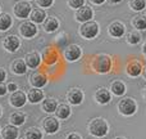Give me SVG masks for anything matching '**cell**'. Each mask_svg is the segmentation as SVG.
<instances>
[{
    "mask_svg": "<svg viewBox=\"0 0 146 139\" xmlns=\"http://www.w3.org/2000/svg\"><path fill=\"white\" fill-rule=\"evenodd\" d=\"M88 128V132L91 133L92 135L98 138H103L108 134L109 132V125L108 122L105 121L104 119L101 117H96V119H92L87 125Z\"/></svg>",
    "mask_w": 146,
    "mask_h": 139,
    "instance_id": "cell-1",
    "label": "cell"
},
{
    "mask_svg": "<svg viewBox=\"0 0 146 139\" xmlns=\"http://www.w3.org/2000/svg\"><path fill=\"white\" fill-rule=\"evenodd\" d=\"M92 70L99 73H108L111 70V58L108 54H99L92 59Z\"/></svg>",
    "mask_w": 146,
    "mask_h": 139,
    "instance_id": "cell-2",
    "label": "cell"
},
{
    "mask_svg": "<svg viewBox=\"0 0 146 139\" xmlns=\"http://www.w3.org/2000/svg\"><path fill=\"white\" fill-rule=\"evenodd\" d=\"M100 32V27H99V23L95 21H88V22L82 23V26L80 27V34L82 38L85 39H95L96 36Z\"/></svg>",
    "mask_w": 146,
    "mask_h": 139,
    "instance_id": "cell-3",
    "label": "cell"
},
{
    "mask_svg": "<svg viewBox=\"0 0 146 139\" xmlns=\"http://www.w3.org/2000/svg\"><path fill=\"white\" fill-rule=\"evenodd\" d=\"M118 111L119 113H122L123 116H132L135 112L137 111V103L133 98H123L122 101H119L118 103Z\"/></svg>",
    "mask_w": 146,
    "mask_h": 139,
    "instance_id": "cell-4",
    "label": "cell"
},
{
    "mask_svg": "<svg viewBox=\"0 0 146 139\" xmlns=\"http://www.w3.org/2000/svg\"><path fill=\"white\" fill-rule=\"evenodd\" d=\"M31 4L27 1V0H21V1H17L13 7V12L17 15V18H27L28 15L31 14L32 9H31Z\"/></svg>",
    "mask_w": 146,
    "mask_h": 139,
    "instance_id": "cell-5",
    "label": "cell"
},
{
    "mask_svg": "<svg viewBox=\"0 0 146 139\" xmlns=\"http://www.w3.org/2000/svg\"><path fill=\"white\" fill-rule=\"evenodd\" d=\"M19 32L23 38L26 39H32L37 35V26L32 21H26L19 26Z\"/></svg>",
    "mask_w": 146,
    "mask_h": 139,
    "instance_id": "cell-6",
    "label": "cell"
},
{
    "mask_svg": "<svg viewBox=\"0 0 146 139\" xmlns=\"http://www.w3.org/2000/svg\"><path fill=\"white\" fill-rule=\"evenodd\" d=\"M3 46H4V49L8 50L9 53H15L21 46V40H19L18 36L9 35L4 39V41H3Z\"/></svg>",
    "mask_w": 146,
    "mask_h": 139,
    "instance_id": "cell-7",
    "label": "cell"
},
{
    "mask_svg": "<svg viewBox=\"0 0 146 139\" xmlns=\"http://www.w3.org/2000/svg\"><path fill=\"white\" fill-rule=\"evenodd\" d=\"M92 17H94V12L90 7H87V5H83V7L78 8V9L76 10V14H74L76 19H77L78 22H82V23L91 21Z\"/></svg>",
    "mask_w": 146,
    "mask_h": 139,
    "instance_id": "cell-8",
    "label": "cell"
},
{
    "mask_svg": "<svg viewBox=\"0 0 146 139\" xmlns=\"http://www.w3.org/2000/svg\"><path fill=\"white\" fill-rule=\"evenodd\" d=\"M81 56H82V49H81L80 45H76V44L68 45L64 50V57L68 62L77 61V59H80Z\"/></svg>",
    "mask_w": 146,
    "mask_h": 139,
    "instance_id": "cell-9",
    "label": "cell"
},
{
    "mask_svg": "<svg viewBox=\"0 0 146 139\" xmlns=\"http://www.w3.org/2000/svg\"><path fill=\"white\" fill-rule=\"evenodd\" d=\"M26 102H27V95L21 90L14 91V93H12L9 97V103L12 104L13 107H15V108L23 107L26 104Z\"/></svg>",
    "mask_w": 146,
    "mask_h": 139,
    "instance_id": "cell-10",
    "label": "cell"
},
{
    "mask_svg": "<svg viewBox=\"0 0 146 139\" xmlns=\"http://www.w3.org/2000/svg\"><path fill=\"white\" fill-rule=\"evenodd\" d=\"M142 68H144V66H142L141 62L137 61V59H132L127 63L126 72L131 77H137V76H140V73H142Z\"/></svg>",
    "mask_w": 146,
    "mask_h": 139,
    "instance_id": "cell-11",
    "label": "cell"
},
{
    "mask_svg": "<svg viewBox=\"0 0 146 139\" xmlns=\"http://www.w3.org/2000/svg\"><path fill=\"white\" fill-rule=\"evenodd\" d=\"M67 101L73 106H78L83 101V91L78 88H72L67 93Z\"/></svg>",
    "mask_w": 146,
    "mask_h": 139,
    "instance_id": "cell-12",
    "label": "cell"
},
{
    "mask_svg": "<svg viewBox=\"0 0 146 139\" xmlns=\"http://www.w3.org/2000/svg\"><path fill=\"white\" fill-rule=\"evenodd\" d=\"M30 83L33 88L40 89L48 84V77H46L45 73L40 72V71H36V72H33L32 75L30 76Z\"/></svg>",
    "mask_w": 146,
    "mask_h": 139,
    "instance_id": "cell-13",
    "label": "cell"
},
{
    "mask_svg": "<svg viewBox=\"0 0 146 139\" xmlns=\"http://www.w3.org/2000/svg\"><path fill=\"white\" fill-rule=\"evenodd\" d=\"M108 32L113 38H122L124 35V32H126V26L122 22H119V21H114V22H111L109 25Z\"/></svg>",
    "mask_w": 146,
    "mask_h": 139,
    "instance_id": "cell-14",
    "label": "cell"
},
{
    "mask_svg": "<svg viewBox=\"0 0 146 139\" xmlns=\"http://www.w3.org/2000/svg\"><path fill=\"white\" fill-rule=\"evenodd\" d=\"M59 121L58 119H55V117H46V119L42 120V128L44 130H45L48 134H54V133L58 132L59 129Z\"/></svg>",
    "mask_w": 146,
    "mask_h": 139,
    "instance_id": "cell-15",
    "label": "cell"
},
{
    "mask_svg": "<svg viewBox=\"0 0 146 139\" xmlns=\"http://www.w3.org/2000/svg\"><path fill=\"white\" fill-rule=\"evenodd\" d=\"M95 101L99 104H108L111 101V95H110V90L106 88H99L95 91Z\"/></svg>",
    "mask_w": 146,
    "mask_h": 139,
    "instance_id": "cell-16",
    "label": "cell"
},
{
    "mask_svg": "<svg viewBox=\"0 0 146 139\" xmlns=\"http://www.w3.org/2000/svg\"><path fill=\"white\" fill-rule=\"evenodd\" d=\"M25 61H26L27 67H30V68H37L41 63V57L37 52H31V53L26 54Z\"/></svg>",
    "mask_w": 146,
    "mask_h": 139,
    "instance_id": "cell-17",
    "label": "cell"
},
{
    "mask_svg": "<svg viewBox=\"0 0 146 139\" xmlns=\"http://www.w3.org/2000/svg\"><path fill=\"white\" fill-rule=\"evenodd\" d=\"M10 70L15 75H25L27 72V64H26L25 59H15L10 64Z\"/></svg>",
    "mask_w": 146,
    "mask_h": 139,
    "instance_id": "cell-18",
    "label": "cell"
},
{
    "mask_svg": "<svg viewBox=\"0 0 146 139\" xmlns=\"http://www.w3.org/2000/svg\"><path fill=\"white\" fill-rule=\"evenodd\" d=\"M27 99L30 103H38V102L44 101V91L40 90L38 88H32L28 90L27 93Z\"/></svg>",
    "mask_w": 146,
    "mask_h": 139,
    "instance_id": "cell-19",
    "label": "cell"
},
{
    "mask_svg": "<svg viewBox=\"0 0 146 139\" xmlns=\"http://www.w3.org/2000/svg\"><path fill=\"white\" fill-rule=\"evenodd\" d=\"M42 25H44L45 32L51 34V32H55V31L59 28V21L56 19L55 17H48L45 21H44Z\"/></svg>",
    "mask_w": 146,
    "mask_h": 139,
    "instance_id": "cell-20",
    "label": "cell"
},
{
    "mask_svg": "<svg viewBox=\"0 0 146 139\" xmlns=\"http://www.w3.org/2000/svg\"><path fill=\"white\" fill-rule=\"evenodd\" d=\"M110 91L117 97H122L126 93V84L121 80H114L110 84Z\"/></svg>",
    "mask_w": 146,
    "mask_h": 139,
    "instance_id": "cell-21",
    "label": "cell"
},
{
    "mask_svg": "<svg viewBox=\"0 0 146 139\" xmlns=\"http://www.w3.org/2000/svg\"><path fill=\"white\" fill-rule=\"evenodd\" d=\"M18 134H19V132H18L17 126H14V125H7L1 130V135L4 139H17Z\"/></svg>",
    "mask_w": 146,
    "mask_h": 139,
    "instance_id": "cell-22",
    "label": "cell"
},
{
    "mask_svg": "<svg viewBox=\"0 0 146 139\" xmlns=\"http://www.w3.org/2000/svg\"><path fill=\"white\" fill-rule=\"evenodd\" d=\"M55 115L58 119L60 120H64V119H68L71 116V107L66 103H62V104H58L56 107V111H55Z\"/></svg>",
    "mask_w": 146,
    "mask_h": 139,
    "instance_id": "cell-23",
    "label": "cell"
},
{
    "mask_svg": "<svg viewBox=\"0 0 146 139\" xmlns=\"http://www.w3.org/2000/svg\"><path fill=\"white\" fill-rule=\"evenodd\" d=\"M30 18L32 22L35 23H44V21L46 19V13L44 9H40V8H36L31 12Z\"/></svg>",
    "mask_w": 146,
    "mask_h": 139,
    "instance_id": "cell-24",
    "label": "cell"
},
{
    "mask_svg": "<svg viewBox=\"0 0 146 139\" xmlns=\"http://www.w3.org/2000/svg\"><path fill=\"white\" fill-rule=\"evenodd\" d=\"M13 19L8 13H0V31H7L12 27Z\"/></svg>",
    "mask_w": 146,
    "mask_h": 139,
    "instance_id": "cell-25",
    "label": "cell"
},
{
    "mask_svg": "<svg viewBox=\"0 0 146 139\" xmlns=\"http://www.w3.org/2000/svg\"><path fill=\"white\" fill-rule=\"evenodd\" d=\"M56 107H58V102L54 98H46L42 101V109L48 113H51V112L56 111Z\"/></svg>",
    "mask_w": 146,
    "mask_h": 139,
    "instance_id": "cell-26",
    "label": "cell"
},
{
    "mask_svg": "<svg viewBox=\"0 0 146 139\" xmlns=\"http://www.w3.org/2000/svg\"><path fill=\"white\" fill-rule=\"evenodd\" d=\"M9 121H10V124L14 125V126H21V125L25 124L26 116L22 112H13L9 117Z\"/></svg>",
    "mask_w": 146,
    "mask_h": 139,
    "instance_id": "cell-27",
    "label": "cell"
},
{
    "mask_svg": "<svg viewBox=\"0 0 146 139\" xmlns=\"http://www.w3.org/2000/svg\"><path fill=\"white\" fill-rule=\"evenodd\" d=\"M126 39H127V43L128 44H131V45H137V44L141 43L142 35L140 34L139 30H133V31H131V32L127 35Z\"/></svg>",
    "mask_w": 146,
    "mask_h": 139,
    "instance_id": "cell-28",
    "label": "cell"
},
{
    "mask_svg": "<svg viewBox=\"0 0 146 139\" xmlns=\"http://www.w3.org/2000/svg\"><path fill=\"white\" fill-rule=\"evenodd\" d=\"M132 25L137 30H146V15L144 14H137L132 19Z\"/></svg>",
    "mask_w": 146,
    "mask_h": 139,
    "instance_id": "cell-29",
    "label": "cell"
},
{
    "mask_svg": "<svg viewBox=\"0 0 146 139\" xmlns=\"http://www.w3.org/2000/svg\"><path fill=\"white\" fill-rule=\"evenodd\" d=\"M26 138L27 139H42V133L38 128H30L26 130Z\"/></svg>",
    "mask_w": 146,
    "mask_h": 139,
    "instance_id": "cell-30",
    "label": "cell"
},
{
    "mask_svg": "<svg viewBox=\"0 0 146 139\" xmlns=\"http://www.w3.org/2000/svg\"><path fill=\"white\" fill-rule=\"evenodd\" d=\"M129 7L135 12H140L146 8V0H129Z\"/></svg>",
    "mask_w": 146,
    "mask_h": 139,
    "instance_id": "cell-31",
    "label": "cell"
},
{
    "mask_svg": "<svg viewBox=\"0 0 146 139\" xmlns=\"http://www.w3.org/2000/svg\"><path fill=\"white\" fill-rule=\"evenodd\" d=\"M68 5L72 9H78L85 5V0H68Z\"/></svg>",
    "mask_w": 146,
    "mask_h": 139,
    "instance_id": "cell-32",
    "label": "cell"
},
{
    "mask_svg": "<svg viewBox=\"0 0 146 139\" xmlns=\"http://www.w3.org/2000/svg\"><path fill=\"white\" fill-rule=\"evenodd\" d=\"M36 1H37V4L40 5L41 8H49L53 5L54 0H36Z\"/></svg>",
    "mask_w": 146,
    "mask_h": 139,
    "instance_id": "cell-33",
    "label": "cell"
},
{
    "mask_svg": "<svg viewBox=\"0 0 146 139\" xmlns=\"http://www.w3.org/2000/svg\"><path fill=\"white\" fill-rule=\"evenodd\" d=\"M7 89H8V91H10V93H14V91L18 90V85L15 83H8Z\"/></svg>",
    "mask_w": 146,
    "mask_h": 139,
    "instance_id": "cell-34",
    "label": "cell"
},
{
    "mask_svg": "<svg viewBox=\"0 0 146 139\" xmlns=\"http://www.w3.org/2000/svg\"><path fill=\"white\" fill-rule=\"evenodd\" d=\"M7 93H8L7 85H4V84H3V83H0V97H4Z\"/></svg>",
    "mask_w": 146,
    "mask_h": 139,
    "instance_id": "cell-35",
    "label": "cell"
},
{
    "mask_svg": "<svg viewBox=\"0 0 146 139\" xmlns=\"http://www.w3.org/2000/svg\"><path fill=\"white\" fill-rule=\"evenodd\" d=\"M5 79H7V71L3 68V67H0V83H3Z\"/></svg>",
    "mask_w": 146,
    "mask_h": 139,
    "instance_id": "cell-36",
    "label": "cell"
},
{
    "mask_svg": "<svg viewBox=\"0 0 146 139\" xmlns=\"http://www.w3.org/2000/svg\"><path fill=\"white\" fill-rule=\"evenodd\" d=\"M67 139H82V138H81L78 134H76V133H73V134H69L68 137H67Z\"/></svg>",
    "mask_w": 146,
    "mask_h": 139,
    "instance_id": "cell-37",
    "label": "cell"
},
{
    "mask_svg": "<svg viewBox=\"0 0 146 139\" xmlns=\"http://www.w3.org/2000/svg\"><path fill=\"white\" fill-rule=\"evenodd\" d=\"M91 1L95 5H100V4H103V3H105V0H91Z\"/></svg>",
    "mask_w": 146,
    "mask_h": 139,
    "instance_id": "cell-38",
    "label": "cell"
},
{
    "mask_svg": "<svg viewBox=\"0 0 146 139\" xmlns=\"http://www.w3.org/2000/svg\"><path fill=\"white\" fill-rule=\"evenodd\" d=\"M142 53H144V56L146 57V41L144 43V45H142Z\"/></svg>",
    "mask_w": 146,
    "mask_h": 139,
    "instance_id": "cell-39",
    "label": "cell"
},
{
    "mask_svg": "<svg viewBox=\"0 0 146 139\" xmlns=\"http://www.w3.org/2000/svg\"><path fill=\"white\" fill-rule=\"evenodd\" d=\"M109 1H110L111 4H118V3H121L122 0H109Z\"/></svg>",
    "mask_w": 146,
    "mask_h": 139,
    "instance_id": "cell-40",
    "label": "cell"
},
{
    "mask_svg": "<svg viewBox=\"0 0 146 139\" xmlns=\"http://www.w3.org/2000/svg\"><path fill=\"white\" fill-rule=\"evenodd\" d=\"M142 76L146 79V66H144V68H142Z\"/></svg>",
    "mask_w": 146,
    "mask_h": 139,
    "instance_id": "cell-41",
    "label": "cell"
},
{
    "mask_svg": "<svg viewBox=\"0 0 146 139\" xmlns=\"http://www.w3.org/2000/svg\"><path fill=\"white\" fill-rule=\"evenodd\" d=\"M144 98H145V101H146V86H145V89H144Z\"/></svg>",
    "mask_w": 146,
    "mask_h": 139,
    "instance_id": "cell-42",
    "label": "cell"
},
{
    "mask_svg": "<svg viewBox=\"0 0 146 139\" xmlns=\"http://www.w3.org/2000/svg\"><path fill=\"white\" fill-rule=\"evenodd\" d=\"M115 139H126V138H123V137H117Z\"/></svg>",
    "mask_w": 146,
    "mask_h": 139,
    "instance_id": "cell-43",
    "label": "cell"
},
{
    "mask_svg": "<svg viewBox=\"0 0 146 139\" xmlns=\"http://www.w3.org/2000/svg\"><path fill=\"white\" fill-rule=\"evenodd\" d=\"M1 112H3V109H1V107H0V116H1Z\"/></svg>",
    "mask_w": 146,
    "mask_h": 139,
    "instance_id": "cell-44",
    "label": "cell"
}]
</instances>
